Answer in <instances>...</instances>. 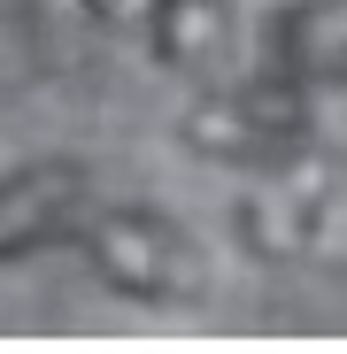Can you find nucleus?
Wrapping results in <instances>:
<instances>
[{"label": "nucleus", "instance_id": "obj_1", "mask_svg": "<svg viewBox=\"0 0 347 354\" xmlns=\"http://www.w3.org/2000/svg\"><path fill=\"white\" fill-rule=\"evenodd\" d=\"M85 254H93V270L116 292H132V301H201V285H208L201 247L178 223L147 216V208H116V216L85 223Z\"/></svg>", "mask_w": 347, "mask_h": 354}, {"label": "nucleus", "instance_id": "obj_2", "mask_svg": "<svg viewBox=\"0 0 347 354\" xmlns=\"http://www.w3.org/2000/svg\"><path fill=\"white\" fill-rule=\"evenodd\" d=\"M186 139L216 162H247V169H278L294 162L301 139V115L294 108H270V100H201L186 115Z\"/></svg>", "mask_w": 347, "mask_h": 354}, {"label": "nucleus", "instance_id": "obj_3", "mask_svg": "<svg viewBox=\"0 0 347 354\" xmlns=\"http://www.w3.org/2000/svg\"><path fill=\"white\" fill-rule=\"evenodd\" d=\"M78 201H85V169L78 162H39V169L0 177V262L39 247L46 231H62Z\"/></svg>", "mask_w": 347, "mask_h": 354}, {"label": "nucleus", "instance_id": "obj_4", "mask_svg": "<svg viewBox=\"0 0 347 354\" xmlns=\"http://www.w3.org/2000/svg\"><path fill=\"white\" fill-rule=\"evenodd\" d=\"M270 54L301 85H339L347 77V0H294L270 31Z\"/></svg>", "mask_w": 347, "mask_h": 354}, {"label": "nucleus", "instance_id": "obj_5", "mask_svg": "<svg viewBox=\"0 0 347 354\" xmlns=\"http://www.w3.org/2000/svg\"><path fill=\"white\" fill-rule=\"evenodd\" d=\"M309 223H317V177L278 162V177H270V185L247 201V231H255V247L294 254V247L309 239Z\"/></svg>", "mask_w": 347, "mask_h": 354}, {"label": "nucleus", "instance_id": "obj_6", "mask_svg": "<svg viewBox=\"0 0 347 354\" xmlns=\"http://www.w3.org/2000/svg\"><path fill=\"white\" fill-rule=\"evenodd\" d=\"M154 31H162V62L208 70V62H224V46H231V8L224 0H162Z\"/></svg>", "mask_w": 347, "mask_h": 354}, {"label": "nucleus", "instance_id": "obj_7", "mask_svg": "<svg viewBox=\"0 0 347 354\" xmlns=\"http://www.w3.org/2000/svg\"><path fill=\"white\" fill-rule=\"evenodd\" d=\"M100 16H147V8H162V0H93Z\"/></svg>", "mask_w": 347, "mask_h": 354}]
</instances>
